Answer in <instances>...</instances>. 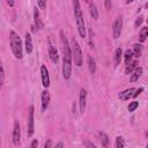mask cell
<instances>
[{
	"instance_id": "6da1fadb",
	"label": "cell",
	"mask_w": 148,
	"mask_h": 148,
	"mask_svg": "<svg viewBox=\"0 0 148 148\" xmlns=\"http://www.w3.org/2000/svg\"><path fill=\"white\" fill-rule=\"evenodd\" d=\"M60 42H61V50H62V76L65 80H69L72 76L73 56H72V47L62 30H60Z\"/></svg>"
},
{
	"instance_id": "7a4b0ae2",
	"label": "cell",
	"mask_w": 148,
	"mask_h": 148,
	"mask_svg": "<svg viewBox=\"0 0 148 148\" xmlns=\"http://www.w3.org/2000/svg\"><path fill=\"white\" fill-rule=\"evenodd\" d=\"M73 8H74V16H75V22H76V28L80 37L84 38L86 37V24H84V18H83V13L81 10V5L77 0L73 1Z\"/></svg>"
},
{
	"instance_id": "3957f363",
	"label": "cell",
	"mask_w": 148,
	"mask_h": 148,
	"mask_svg": "<svg viewBox=\"0 0 148 148\" xmlns=\"http://www.w3.org/2000/svg\"><path fill=\"white\" fill-rule=\"evenodd\" d=\"M9 40H10V49L16 59H22L23 57V49H22V40L20 36L15 31L9 32Z\"/></svg>"
},
{
	"instance_id": "277c9868",
	"label": "cell",
	"mask_w": 148,
	"mask_h": 148,
	"mask_svg": "<svg viewBox=\"0 0 148 148\" xmlns=\"http://www.w3.org/2000/svg\"><path fill=\"white\" fill-rule=\"evenodd\" d=\"M72 56H73V60H74V65L80 67L82 65L83 61V56H82V51H81V46L79 44V42L73 38L72 40Z\"/></svg>"
},
{
	"instance_id": "5b68a950",
	"label": "cell",
	"mask_w": 148,
	"mask_h": 148,
	"mask_svg": "<svg viewBox=\"0 0 148 148\" xmlns=\"http://www.w3.org/2000/svg\"><path fill=\"white\" fill-rule=\"evenodd\" d=\"M34 113H35V108L34 105L29 106V112H28V123H27V135L32 136L35 132V121H34Z\"/></svg>"
},
{
	"instance_id": "8992f818",
	"label": "cell",
	"mask_w": 148,
	"mask_h": 148,
	"mask_svg": "<svg viewBox=\"0 0 148 148\" xmlns=\"http://www.w3.org/2000/svg\"><path fill=\"white\" fill-rule=\"evenodd\" d=\"M121 30H123V17L118 16L112 23V37L114 39L119 38L121 35Z\"/></svg>"
},
{
	"instance_id": "52a82bcc",
	"label": "cell",
	"mask_w": 148,
	"mask_h": 148,
	"mask_svg": "<svg viewBox=\"0 0 148 148\" xmlns=\"http://www.w3.org/2000/svg\"><path fill=\"white\" fill-rule=\"evenodd\" d=\"M12 140H13L14 146H18V145H20V140H21V128H20V124H18L17 120L14 123V128H13Z\"/></svg>"
},
{
	"instance_id": "ba28073f",
	"label": "cell",
	"mask_w": 148,
	"mask_h": 148,
	"mask_svg": "<svg viewBox=\"0 0 148 148\" xmlns=\"http://www.w3.org/2000/svg\"><path fill=\"white\" fill-rule=\"evenodd\" d=\"M79 106H80V112L83 113L86 111V106H87V90L84 88H81V90H80Z\"/></svg>"
},
{
	"instance_id": "9c48e42d",
	"label": "cell",
	"mask_w": 148,
	"mask_h": 148,
	"mask_svg": "<svg viewBox=\"0 0 148 148\" xmlns=\"http://www.w3.org/2000/svg\"><path fill=\"white\" fill-rule=\"evenodd\" d=\"M40 76H42V84L44 88H49L50 86V76H49V71L45 65L40 66Z\"/></svg>"
},
{
	"instance_id": "30bf717a",
	"label": "cell",
	"mask_w": 148,
	"mask_h": 148,
	"mask_svg": "<svg viewBox=\"0 0 148 148\" xmlns=\"http://www.w3.org/2000/svg\"><path fill=\"white\" fill-rule=\"evenodd\" d=\"M40 103H42V111H46L49 104H50V92L47 89H44L40 94Z\"/></svg>"
},
{
	"instance_id": "8fae6325",
	"label": "cell",
	"mask_w": 148,
	"mask_h": 148,
	"mask_svg": "<svg viewBox=\"0 0 148 148\" xmlns=\"http://www.w3.org/2000/svg\"><path fill=\"white\" fill-rule=\"evenodd\" d=\"M135 89L134 88H128L124 91H121L119 95H118V98L121 99V101H128L130 97H133V94H134Z\"/></svg>"
},
{
	"instance_id": "7c38bea8",
	"label": "cell",
	"mask_w": 148,
	"mask_h": 148,
	"mask_svg": "<svg viewBox=\"0 0 148 148\" xmlns=\"http://www.w3.org/2000/svg\"><path fill=\"white\" fill-rule=\"evenodd\" d=\"M49 56H50V59H51V61H52L53 64H57V62H58V60H59L58 51H57V49H56L52 44L49 45Z\"/></svg>"
},
{
	"instance_id": "4fadbf2b",
	"label": "cell",
	"mask_w": 148,
	"mask_h": 148,
	"mask_svg": "<svg viewBox=\"0 0 148 148\" xmlns=\"http://www.w3.org/2000/svg\"><path fill=\"white\" fill-rule=\"evenodd\" d=\"M34 18H35V25H36L37 30H42L44 28V23L42 22L40 17H39V13H38L37 7H35V9H34Z\"/></svg>"
},
{
	"instance_id": "5bb4252c",
	"label": "cell",
	"mask_w": 148,
	"mask_h": 148,
	"mask_svg": "<svg viewBox=\"0 0 148 148\" xmlns=\"http://www.w3.org/2000/svg\"><path fill=\"white\" fill-rule=\"evenodd\" d=\"M123 56H124V53H123L121 47H117L116 51H114V56H113V64H114L113 66H114V67H117V66L120 64Z\"/></svg>"
},
{
	"instance_id": "9a60e30c",
	"label": "cell",
	"mask_w": 148,
	"mask_h": 148,
	"mask_svg": "<svg viewBox=\"0 0 148 148\" xmlns=\"http://www.w3.org/2000/svg\"><path fill=\"white\" fill-rule=\"evenodd\" d=\"M24 47H25V52H27V53H31V52H32V39H31V35H30L29 32L25 34Z\"/></svg>"
},
{
	"instance_id": "2e32d148",
	"label": "cell",
	"mask_w": 148,
	"mask_h": 148,
	"mask_svg": "<svg viewBox=\"0 0 148 148\" xmlns=\"http://www.w3.org/2000/svg\"><path fill=\"white\" fill-rule=\"evenodd\" d=\"M87 62H88V69H89L90 74H95V73H96V61H95V59H94L91 56L88 54V57H87Z\"/></svg>"
},
{
	"instance_id": "e0dca14e",
	"label": "cell",
	"mask_w": 148,
	"mask_h": 148,
	"mask_svg": "<svg viewBox=\"0 0 148 148\" xmlns=\"http://www.w3.org/2000/svg\"><path fill=\"white\" fill-rule=\"evenodd\" d=\"M142 75V68L141 67H136V69L131 74V77H130V81L131 82H135L140 79V76Z\"/></svg>"
},
{
	"instance_id": "ac0fdd59",
	"label": "cell",
	"mask_w": 148,
	"mask_h": 148,
	"mask_svg": "<svg viewBox=\"0 0 148 148\" xmlns=\"http://www.w3.org/2000/svg\"><path fill=\"white\" fill-rule=\"evenodd\" d=\"M98 136H99V141H101L102 146H104L105 148H109V145H110L109 136H108L104 132H99V133H98Z\"/></svg>"
},
{
	"instance_id": "d6986e66",
	"label": "cell",
	"mask_w": 148,
	"mask_h": 148,
	"mask_svg": "<svg viewBox=\"0 0 148 148\" xmlns=\"http://www.w3.org/2000/svg\"><path fill=\"white\" fill-rule=\"evenodd\" d=\"M89 13L94 20H98V10L94 2H89Z\"/></svg>"
},
{
	"instance_id": "ffe728a7",
	"label": "cell",
	"mask_w": 148,
	"mask_h": 148,
	"mask_svg": "<svg viewBox=\"0 0 148 148\" xmlns=\"http://www.w3.org/2000/svg\"><path fill=\"white\" fill-rule=\"evenodd\" d=\"M133 56L135 57V58H139L141 54H142V45L140 44V43H135L134 45H133Z\"/></svg>"
},
{
	"instance_id": "44dd1931",
	"label": "cell",
	"mask_w": 148,
	"mask_h": 148,
	"mask_svg": "<svg viewBox=\"0 0 148 148\" xmlns=\"http://www.w3.org/2000/svg\"><path fill=\"white\" fill-rule=\"evenodd\" d=\"M133 57H134V56H133V51H132V50L127 49V50L124 52V58H125V64H126V66L132 62V58H133Z\"/></svg>"
},
{
	"instance_id": "7402d4cb",
	"label": "cell",
	"mask_w": 148,
	"mask_h": 148,
	"mask_svg": "<svg viewBox=\"0 0 148 148\" xmlns=\"http://www.w3.org/2000/svg\"><path fill=\"white\" fill-rule=\"evenodd\" d=\"M136 67H138V61H136V60L132 61L130 65H127V66L125 67V74H131V73H133V72L136 69Z\"/></svg>"
},
{
	"instance_id": "603a6c76",
	"label": "cell",
	"mask_w": 148,
	"mask_h": 148,
	"mask_svg": "<svg viewBox=\"0 0 148 148\" xmlns=\"http://www.w3.org/2000/svg\"><path fill=\"white\" fill-rule=\"evenodd\" d=\"M147 37H148V25L141 28V30H140V36H139V40H140L141 43H143V42L147 39Z\"/></svg>"
},
{
	"instance_id": "cb8c5ba5",
	"label": "cell",
	"mask_w": 148,
	"mask_h": 148,
	"mask_svg": "<svg viewBox=\"0 0 148 148\" xmlns=\"http://www.w3.org/2000/svg\"><path fill=\"white\" fill-rule=\"evenodd\" d=\"M116 147L117 148H125V140H124L123 136L118 135L116 138Z\"/></svg>"
},
{
	"instance_id": "d4e9b609",
	"label": "cell",
	"mask_w": 148,
	"mask_h": 148,
	"mask_svg": "<svg viewBox=\"0 0 148 148\" xmlns=\"http://www.w3.org/2000/svg\"><path fill=\"white\" fill-rule=\"evenodd\" d=\"M139 106V103L136 102V101H133V102H131L130 104H128V106H127V110L130 111V112H133V111H135V109Z\"/></svg>"
},
{
	"instance_id": "484cf974",
	"label": "cell",
	"mask_w": 148,
	"mask_h": 148,
	"mask_svg": "<svg viewBox=\"0 0 148 148\" xmlns=\"http://www.w3.org/2000/svg\"><path fill=\"white\" fill-rule=\"evenodd\" d=\"M3 82H5V69H3V66H1V68H0V87L3 86Z\"/></svg>"
},
{
	"instance_id": "4316f807",
	"label": "cell",
	"mask_w": 148,
	"mask_h": 148,
	"mask_svg": "<svg viewBox=\"0 0 148 148\" xmlns=\"http://www.w3.org/2000/svg\"><path fill=\"white\" fill-rule=\"evenodd\" d=\"M83 145H84L86 148H97V147H96L90 140H88V139H84V140H83Z\"/></svg>"
},
{
	"instance_id": "83f0119b",
	"label": "cell",
	"mask_w": 148,
	"mask_h": 148,
	"mask_svg": "<svg viewBox=\"0 0 148 148\" xmlns=\"http://www.w3.org/2000/svg\"><path fill=\"white\" fill-rule=\"evenodd\" d=\"M142 22H143V17H142V16H139V17L135 20V22H134V27H135V28H139V27L142 24Z\"/></svg>"
},
{
	"instance_id": "f1b7e54d",
	"label": "cell",
	"mask_w": 148,
	"mask_h": 148,
	"mask_svg": "<svg viewBox=\"0 0 148 148\" xmlns=\"http://www.w3.org/2000/svg\"><path fill=\"white\" fill-rule=\"evenodd\" d=\"M37 6H38L40 9H44V8H46V1L40 0V1H38V2H37Z\"/></svg>"
},
{
	"instance_id": "f546056e",
	"label": "cell",
	"mask_w": 148,
	"mask_h": 148,
	"mask_svg": "<svg viewBox=\"0 0 148 148\" xmlns=\"http://www.w3.org/2000/svg\"><path fill=\"white\" fill-rule=\"evenodd\" d=\"M142 91H143V88H142V87H140V88L135 89V92L133 94V97H134V98H135V97H138V96H139V95H140Z\"/></svg>"
},
{
	"instance_id": "4dcf8cb0",
	"label": "cell",
	"mask_w": 148,
	"mask_h": 148,
	"mask_svg": "<svg viewBox=\"0 0 148 148\" xmlns=\"http://www.w3.org/2000/svg\"><path fill=\"white\" fill-rule=\"evenodd\" d=\"M104 6H105L106 9H111V7H112V2H111L110 0H105V1H104Z\"/></svg>"
},
{
	"instance_id": "1f68e13d",
	"label": "cell",
	"mask_w": 148,
	"mask_h": 148,
	"mask_svg": "<svg viewBox=\"0 0 148 148\" xmlns=\"http://www.w3.org/2000/svg\"><path fill=\"white\" fill-rule=\"evenodd\" d=\"M37 147H38V140L35 139V140H32V142L30 143V147H29V148H37Z\"/></svg>"
},
{
	"instance_id": "d6a6232c",
	"label": "cell",
	"mask_w": 148,
	"mask_h": 148,
	"mask_svg": "<svg viewBox=\"0 0 148 148\" xmlns=\"http://www.w3.org/2000/svg\"><path fill=\"white\" fill-rule=\"evenodd\" d=\"M44 148H52V141L49 139V140H46V142H45V146H44Z\"/></svg>"
},
{
	"instance_id": "836d02e7",
	"label": "cell",
	"mask_w": 148,
	"mask_h": 148,
	"mask_svg": "<svg viewBox=\"0 0 148 148\" xmlns=\"http://www.w3.org/2000/svg\"><path fill=\"white\" fill-rule=\"evenodd\" d=\"M54 148H64V143L61 142V141H59L57 145H56V147Z\"/></svg>"
},
{
	"instance_id": "e575fe53",
	"label": "cell",
	"mask_w": 148,
	"mask_h": 148,
	"mask_svg": "<svg viewBox=\"0 0 148 148\" xmlns=\"http://www.w3.org/2000/svg\"><path fill=\"white\" fill-rule=\"evenodd\" d=\"M14 3H15V2H14L13 0H7V5H8V6L13 7V6H14Z\"/></svg>"
},
{
	"instance_id": "d590c367",
	"label": "cell",
	"mask_w": 148,
	"mask_h": 148,
	"mask_svg": "<svg viewBox=\"0 0 148 148\" xmlns=\"http://www.w3.org/2000/svg\"><path fill=\"white\" fill-rule=\"evenodd\" d=\"M145 7H146V8H148V1H147V2L145 3Z\"/></svg>"
},
{
	"instance_id": "8d00e7d4",
	"label": "cell",
	"mask_w": 148,
	"mask_h": 148,
	"mask_svg": "<svg viewBox=\"0 0 148 148\" xmlns=\"http://www.w3.org/2000/svg\"><path fill=\"white\" fill-rule=\"evenodd\" d=\"M146 147H147V148H148V142H147V145H146Z\"/></svg>"
},
{
	"instance_id": "74e56055",
	"label": "cell",
	"mask_w": 148,
	"mask_h": 148,
	"mask_svg": "<svg viewBox=\"0 0 148 148\" xmlns=\"http://www.w3.org/2000/svg\"><path fill=\"white\" fill-rule=\"evenodd\" d=\"M147 23H148V20H147Z\"/></svg>"
}]
</instances>
